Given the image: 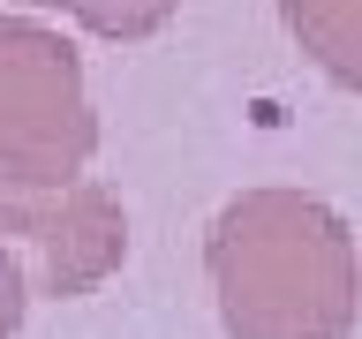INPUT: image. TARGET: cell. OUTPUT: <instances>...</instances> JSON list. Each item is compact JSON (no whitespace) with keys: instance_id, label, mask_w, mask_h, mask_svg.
<instances>
[{"instance_id":"5","label":"cell","mask_w":362,"mask_h":339,"mask_svg":"<svg viewBox=\"0 0 362 339\" xmlns=\"http://www.w3.org/2000/svg\"><path fill=\"white\" fill-rule=\"evenodd\" d=\"M23 8H61V16H76L90 30V38H158L166 23L181 16V0H23Z\"/></svg>"},{"instance_id":"4","label":"cell","mask_w":362,"mask_h":339,"mask_svg":"<svg viewBox=\"0 0 362 339\" xmlns=\"http://www.w3.org/2000/svg\"><path fill=\"white\" fill-rule=\"evenodd\" d=\"M279 23L339 90H362V0H279Z\"/></svg>"},{"instance_id":"6","label":"cell","mask_w":362,"mask_h":339,"mask_svg":"<svg viewBox=\"0 0 362 339\" xmlns=\"http://www.w3.org/2000/svg\"><path fill=\"white\" fill-rule=\"evenodd\" d=\"M23 309H30V279H23V264H16V249L0 242V339H16Z\"/></svg>"},{"instance_id":"1","label":"cell","mask_w":362,"mask_h":339,"mask_svg":"<svg viewBox=\"0 0 362 339\" xmlns=\"http://www.w3.org/2000/svg\"><path fill=\"white\" fill-rule=\"evenodd\" d=\"M226 339H347L362 324V249L325 196L242 189L204 242Z\"/></svg>"},{"instance_id":"2","label":"cell","mask_w":362,"mask_h":339,"mask_svg":"<svg viewBox=\"0 0 362 339\" xmlns=\"http://www.w3.org/2000/svg\"><path fill=\"white\" fill-rule=\"evenodd\" d=\"M90 151H98V113L76 45L30 16H8L0 23V196L76 189Z\"/></svg>"},{"instance_id":"3","label":"cell","mask_w":362,"mask_h":339,"mask_svg":"<svg viewBox=\"0 0 362 339\" xmlns=\"http://www.w3.org/2000/svg\"><path fill=\"white\" fill-rule=\"evenodd\" d=\"M0 242L16 249L30 294H90L129 256V211L106 181H76L53 196H0Z\"/></svg>"}]
</instances>
